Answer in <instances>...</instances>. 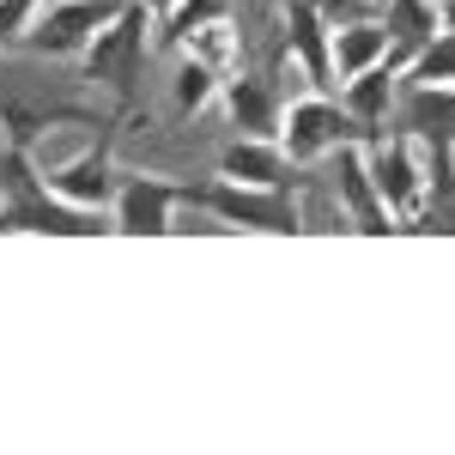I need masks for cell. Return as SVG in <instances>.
<instances>
[{
	"instance_id": "obj_18",
	"label": "cell",
	"mask_w": 455,
	"mask_h": 455,
	"mask_svg": "<svg viewBox=\"0 0 455 455\" xmlns=\"http://www.w3.org/2000/svg\"><path fill=\"white\" fill-rule=\"evenodd\" d=\"M176 49H182V55H195V61H207L219 79H231V73L243 68V36L231 31L225 19H212V25H201V31H188Z\"/></svg>"
},
{
	"instance_id": "obj_14",
	"label": "cell",
	"mask_w": 455,
	"mask_h": 455,
	"mask_svg": "<svg viewBox=\"0 0 455 455\" xmlns=\"http://www.w3.org/2000/svg\"><path fill=\"white\" fill-rule=\"evenodd\" d=\"M328 19L315 12L310 0H285V55L310 73L315 85H334V61H328Z\"/></svg>"
},
{
	"instance_id": "obj_12",
	"label": "cell",
	"mask_w": 455,
	"mask_h": 455,
	"mask_svg": "<svg viewBox=\"0 0 455 455\" xmlns=\"http://www.w3.org/2000/svg\"><path fill=\"white\" fill-rule=\"evenodd\" d=\"M219 104L231 116L237 134H255V140H280V98L267 92V79H249L243 68L219 85Z\"/></svg>"
},
{
	"instance_id": "obj_21",
	"label": "cell",
	"mask_w": 455,
	"mask_h": 455,
	"mask_svg": "<svg viewBox=\"0 0 455 455\" xmlns=\"http://www.w3.org/2000/svg\"><path fill=\"white\" fill-rule=\"evenodd\" d=\"M225 12H231V0H176L158 36H164V43L176 49V43H182L188 31H201V25H212V19H225Z\"/></svg>"
},
{
	"instance_id": "obj_10",
	"label": "cell",
	"mask_w": 455,
	"mask_h": 455,
	"mask_svg": "<svg viewBox=\"0 0 455 455\" xmlns=\"http://www.w3.org/2000/svg\"><path fill=\"white\" fill-rule=\"evenodd\" d=\"M395 128L419 146H455V85H401Z\"/></svg>"
},
{
	"instance_id": "obj_20",
	"label": "cell",
	"mask_w": 455,
	"mask_h": 455,
	"mask_svg": "<svg viewBox=\"0 0 455 455\" xmlns=\"http://www.w3.org/2000/svg\"><path fill=\"white\" fill-rule=\"evenodd\" d=\"M219 73L207 68V61H195V55H182V68H176V79H171V104H176V116H201V109L219 98Z\"/></svg>"
},
{
	"instance_id": "obj_1",
	"label": "cell",
	"mask_w": 455,
	"mask_h": 455,
	"mask_svg": "<svg viewBox=\"0 0 455 455\" xmlns=\"http://www.w3.org/2000/svg\"><path fill=\"white\" fill-rule=\"evenodd\" d=\"M0 231H36V237H104V212L73 207L61 195H49L43 171L31 164L25 146L0 152Z\"/></svg>"
},
{
	"instance_id": "obj_19",
	"label": "cell",
	"mask_w": 455,
	"mask_h": 455,
	"mask_svg": "<svg viewBox=\"0 0 455 455\" xmlns=\"http://www.w3.org/2000/svg\"><path fill=\"white\" fill-rule=\"evenodd\" d=\"M401 85H455V31L450 25L413 49V61L401 68Z\"/></svg>"
},
{
	"instance_id": "obj_7",
	"label": "cell",
	"mask_w": 455,
	"mask_h": 455,
	"mask_svg": "<svg viewBox=\"0 0 455 455\" xmlns=\"http://www.w3.org/2000/svg\"><path fill=\"white\" fill-rule=\"evenodd\" d=\"M43 182H49V195H61V201H73V207H98L104 212L109 201H116V116L109 122H98V140L85 146L79 158H68L61 171H43Z\"/></svg>"
},
{
	"instance_id": "obj_6",
	"label": "cell",
	"mask_w": 455,
	"mask_h": 455,
	"mask_svg": "<svg viewBox=\"0 0 455 455\" xmlns=\"http://www.w3.org/2000/svg\"><path fill=\"white\" fill-rule=\"evenodd\" d=\"M364 164H371V182L383 195V207L395 212V225L407 231L425 207V158H419V140H407L401 128L395 134H377L364 146Z\"/></svg>"
},
{
	"instance_id": "obj_11",
	"label": "cell",
	"mask_w": 455,
	"mask_h": 455,
	"mask_svg": "<svg viewBox=\"0 0 455 455\" xmlns=\"http://www.w3.org/2000/svg\"><path fill=\"white\" fill-rule=\"evenodd\" d=\"M395 92H401V68L395 61H377V68L352 73V79H340V104L352 109V122L377 140V134H388V116H395Z\"/></svg>"
},
{
	"instance_id": "obj_4",
	"label": "cell",
	"mask_w": 455,
	"mask_h": 455,
	"mask_svg": "<svg viewBox=\"0 0 455 455\" xmlns=\"http://www.w3.org/2000/svg\"><path fill=\"white\" fill-rule=\"evenodd\" d=\"M371 146V134L352 122V109L340 98H328V92H310V98H298L291 109H280V146L291 164H315V158H328L334 146Z\"/></svg>"
},
{
	"instance_id": "obj_25",
	"label": "cell",
	"mask_w": 455,
	"mask_h": 455,
	"mask_svg": "<svg viewBox=\"0 0 455 455\" xmlns=\"http://www.w3.org/2000/svg\"><path fill=\"white\" fill-rule=\"evenodd\" d=\"M437 19H443V25L455 31V0H443V6H437Z\"/></svg>"
},
{
	"instance_id": "obj_8",
	"label": "cell",
	"mask_w": 455,
	"mask_h": 455,
	"mask_svg": "<svg viewBox=\"0 0 455 455\" xmlns=\"http://www.w3.org/2000/svg\"><path fill=\"white\" fill-rule=\"evenodd\" d=\"M182 207V182L171 176H128L109 201V231L116 237H164L171 231V212Z\"/></svg>"
},
{
	"instance_id": "obj_23",
	"label": "cell",
	"mask_w": 455,
	"mask_h": 455,
	"mask_svg": "<svg viewBox=\"0 0 455 455\" xmlns=\"http://www.w3.org/2000/svg\"><path fill=\"white\" fill-rule=\"evenodd\" d=\"M36 6H43V0H0V49H12V43H19V31L31 25Z\"/></svg>"
},
{
	"instance_id": "obj_5",
	"label": "cell",
	"mask_w": 455,
	"mask_h": 455,
	"mask_svg": "<svg viewBox=\"0 0 455 455\" xmlns=\"http://www.w3.org/2000/svg\"><path fill=\"white\" fill-rule=\"evenodd\" d=\"M116 12H122V0H49V6L31 12V25L19 31L12 49L43 55V61H68V55H79L92 36L104 31Z\"/></svg>"
},
{
	"instance_id": "obj_22",
	"label": "cell",
	"mask_w": 455,
	"mask_h": 455,
	"mask_svg": "<svg viewBox=\"0 0 455 455\" xmlns=\"http://www.w3.org/2000/svg\"><path fill=\"white\" fill-rule=\"evenodd\" d=\"M310 6L328 19V25H352V19H377L383 0H310Z\"/></svg>"
},
{
	"instance_id": "obj_3",
	"label": "cell",
	"mask_w": 455,
	"mask_h": 455,
	"mask_svg": "<svg viewBox=\"0 0 455 455\" xmlns=\"http://www.w3.org/2000/svg\"><path fill=\"white\" fill-rule=\"evenodd\" d=\"M146 25H152V12H146L140 0H122V12H116L104 31L79 49L85 79H92V85H104L116 104H128V98H134V79H140V61H146Z\"/></svg>"
},
{
	"instance_id": "obj_2",
	"label": "cell",
	"mask_w": 455,
	"mask_h": 455,
	"mask_svg": "<svg viewBox=\"0 0 455 455\" xmlns=\"http://www.w3.org/2000/svg\"><path fill=\"white\" fill-rule=\"evenodd\" d=\"M182 201L212 212L219 225H237V231H267V237H298L304 231V212L291 201V188H255V182L212 176V182H188Z\"/></svg>"
},
{
	"instance_id": "obj_24",
	"label": "cell",
	"mask_w": 455,
	"mask_h": 455,
	"mask_svg": "<svg viewBox=\"0 0 455 455\" xmlns=\"http://www.w3.org/2000/svg\"><path fill=\"white\" fill-rule=\"evenodd\" d=\"M140 6L152 12V19H158V25H164V19H171V6H176V0H140Z\"/></svg>"
},
{
	"instance_id": "obj_9",
	"label": "cell",
	"mask_w": 455,
	"mask_h": 455,
	"mask_svg": "<svg viewBox=\"0 0 455 455\" xmlns=\"http://www.w3.org/2000/svg\"><path fill=\"white\" fill-rule=\"evenodd\" d=\"M334 158V195H340V207L347 219L364 231V237H388V231H401L395 225V212L383 207V195H377V182H371V164H364V146H334L328 152Z\"/></svg>"
},
{
	"instance_id": "obj_13",
	"label": "cell",
	"mask_w": 455,
	"mask_h": 455,
	"mask_svg": "<svg viewBox=\"0 0 455 455\" xmlns=\"http://www.w3.org/2000/svg\"><path fill=\"white\" fill-rule=\"evenodd\" d=\"M291 158H285L280 140H255V134H243V140H231L225 152H219V176H231V182H255V188H291Z\"/></svg>"
},
{
	"instance_id": "obj_15",
	"label": "cell",
	"mask_w": 455,
	"mask_h": 455,
	"mask_svg": "<svg viewBox=\"0 0 455 455\" xmlns=\"http://www.w3.org/2000/svg\"><path fill=\"white\" fill-rule=\"evenodd\" d=\"M0 122H6V146H25L31 152L43 128H98L109 116H92L79 104H31V98H0Z\"/></svg>"
},
{
	"instance_id": "obj_16",
	"label": "cell",
	"mask_w": 455,
	"mask_h": 455,
	"mask_svg": "<svg viewBox=\"0 0 455 455\" xmlns=\"http://www.w3.org/2000/svg\"><path fill=\"white\" fill-rule=\"evenodd\" d=\"M377 19H383V31H388V61H395V68H407V61H413V49L443 31L437 0H383V6H377Z\"/></svg>"
},
{
	"instance_id": "obj_17",
	"label": "cell",
	"mask_w": 455,
	"mask_h": 455,
	"mask_svg": "<svg viewBox=\"0 0 455 455\" xmlns=\"http://www.w3.org/2000/svg\"><path fill=\"white\" fill-rule=\"evenodd\" d=\"M328 61H334V79H352V73L388 61L383 19H352V25H334V31H328Z\"/></svg>"
}]
</instances>
